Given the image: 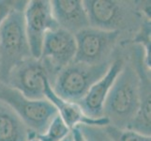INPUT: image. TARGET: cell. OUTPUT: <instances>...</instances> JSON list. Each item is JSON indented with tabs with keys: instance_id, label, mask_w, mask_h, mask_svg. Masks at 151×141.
Returning <instances> with one entry per match:
<instances>
[{
	"instance_id": "obj_1",
	"label": "cell",
	"mask_w": 151,
	"mask_h": 141,
	"mask_svg": "<svg viewBox=\"0 0 151 141\" xmlns=\"http://www.w3.org/2000/svg\"><path fill=\"white\" fill-rule=\"evenodd\" d=\"M141 100V82L137 72L124 64L114 80L103 106V117L110 125L128 129L136 115Z\"/></svg>"
},
{
	"instance_id": "obj_2",
	"label": "cell",
	"mask_w": 151,
	"mask_h": 141,
	"mask_svg": "<svg viewBox=\"0 0 151 141\" xmlns=\"http://www.w3.org/2000/svg\"><path fill=\"white\" fill-rule=\"evenodd\" d=\"M15 1L0 27V82L5 84L14 66L32 57L25 32L24 9L27 4Z\"/></svg>"
},
{
	"instance_id": "obj_3",
	"label": "cell",
	"mask_w": 151,
	"mask_h": 141,
	"mask_svg": "<svg viewBox=\"0 0 151 141\" xmlns=\"http://www.w3.org/2000/svg\"><path fill=\"white\" fill-rule=\"evenodd\" d=\"M112 62L88 65L72 61L61 70L51 84L57 96L65 101L79 103L89 88L106 74Z\"/></svg>"
},
{
	"instance_id": "obj_4",
	"label": "cell",
	"mask_w": 151,
	"mask_h": 141,
	"mask_svg": "<svg viewBox=\"0 0 151 141\" xmlns=\"http://www.w3.org/2000/svg\"><path fill=\"white\" fill-rule=\"evenodd\" d=\"M0 101L12 107L36 135L43 134L57 115L55 107L48 100H30L4 84L0 86Z\"/></svg>"
},
{
	"instance_id": "obj_5",
	"label": "cell",
	"mask_w": 151,
	"mask_h": 141,
	"mask_svg": "<svg viewBox=\"0 0 151 141\" xmlns=\"http://www.w3.org/2000/svg\"><path fill=\"white\" fill-rule=\"evenodd\" d=\"M75 54L76 41L72 33L60 27L46 33L40 60L47 72L50 84L61 70L73 61Z\"/></svg>"
},
{
	"instance_id": "obj_6",
	"label": "cell",
	"mask_w": 151,
	"mask_h": 141,
	"mask_svg": "<svg viewBox=\"0 0 151 141\" xmlns=\"http://www.w3.org/2000/svg\"><path fill=\"white\" fill-rule=\"evenodd\" d=\"M120 31H104L86 27L74 34L76 54L73 61L88 65H97L110 61Z\"/></svg>"
},
{
	"instance_id": "obj_7",
	"label": "cell",
	"mask_w": 151,
	"mask_h": 141,
	"mask_svg": "<svg viewBox=\"0 0 151 141\" xmlns=\"http://www.w3.org/2000/svg\"><path fill=\"white\" fill-rule=\"evenodd\" d=\"M24 17L31 56L33 59H40L46 33L59 27L54 18L51 1H27L24 9Z\"/></svg>"
},
{
	"instance_id": "obj_8",
	"label": "cell",
	"mask_w": 151,
	"mask_h": 141,
	"mask_svg": "<svg viewBox=\"0 0 151 141\" xmlns=\"http://www.w3.org/2000/svg\"><path fill=\"white\" fill-rule=\"evenodd\" d=\"M47 81L48 74L41 61L29 57L12 68L4 85L30 100H41L45 99L44 87Z\"/></svg>"
},
{
	"instance_id": "obj_9",
	"label": "cell",
	"mask_w": 151,
	"mask_h": 141,
	"mask_svg": "<svg viewBox=\"0 0 151 141\" xmlns=\"http://www.w3.org/2000/svg\"><path fill=\"white\" fill-rule=\"evenodd\" d=\"M84 6L89 27L104 31H120L127 21L128 12L114 0H85Z\"/></svg>"
},
{
	"instance_id": "obj_10",
	"label": "cell",
	"mask_w": 151,
	"mask_h": 141,
	"mask_svg": "<svg viewBox=\"0 0 151 141\" xmlns=\"http://www.w3.org/2000/svg\"><path fill=\"white\" fill-rule=\"evenodd\" d=\"M124 66L122 59L112 62L107 72L93 85L86 96L77 103L87 117L99 119L103 117V106L114 80Z\"/></svg>"
},
{
	"instance_id": "obj_11",
	"label": "cell",
	"mask_w": 151,
	"mask_h": 141,
	"mask_svg": "<svg viewBox=\"0 0 151 141\" xmlns=\"http://www.w3.org/2000/svg\"><path fill=\"white\" fill-rule=\"evenodd\" d=\"M44 97L46 100H48L55 107L57 114L61 117L63 121L70 130L78 126V125L105 127L110 124L108 119H106L105 117L99 119L89 118L83 112L78 103L68 102L58 97L54 92L49 81L45 83Z\"/></svg>"
},
{
	"instance_id": "obj_12",
	"label": "cell",
	"mask_w": 151,
	"mask_h": 141,
	"mask_svg": "<svg viewBox=\"0 0 151 141\" xmlns=\"http://www.w3.org/2000/svg\"><path fill=\"white\" fill-rule=\"evenodd\" d=\"M54 18L60 28L72 34L89 27L87 14L82 0H53L51 1Z\"/></svg>"
},
{
	"instance_id": "obj_13",
	"label": "cell",
	"mask_w": 151,
	"mask_h": 141,
	"mask_svg": "<svg viewBox=\"0 0 151 141\" xmlns=\"http://www.w3.org/2000/svg\"><path fill=\"white\" fill-rule=\"evenodd\" d=\"M35 137L13 109L0 101V141H29Z\"/></svg>"
},
{
	"instance_id": "obj_14",
	"label": "cell",
	"mask_w": 151,
	"mask_h": 141,
	"mask_svg": "<svg viewBox=\"0 0 151 141\" xmlns=\"http://www.w3.org/2000/svg\"><path fill=\"white\" fill-rule=\"evenodd\" d=\"M141 100L140 106L135 115L134 119L128 129L133 130L135 132L141 133L143 134L150 135V87L148 80L147 83H143L141 77Z\"/></svg>"
},
{
	"instance_id": "obj_15",
	"label": "cell",
	"mask_w": 151,
	"mask_h": 141,
	"mask_svg": "<svg viewBox=\"0 0 151 141\" xmlns=\"http://www.w3.org/2000/svg\"><path fill=\"white\" fill-rule=\"evenodd\" d=\"M71 130L67 126L66 123L58 114L52 119L46 131L36 135L40 141H63L70 134Z\"/></svg>"
},
{
	"instance_id": "obj_16",
	"label": "cell",
	"mask_w": 151,
	"mask_h": 141,
	"mask_svg": "<svg viewBox=\"0 0 151 141\" xmlns=\"http://www.w3.org/2000/svg\"><path fill=\"white\" fill-rule=\"evenodd\" d=\"M106 133L113 141H151L150 135L143 134L129 129H118L112 125L104 127Z\"/></svg>"
},
{
	"instance_id": "obj_17",
	"label": "cell",
	"mask_w": 151,
	"mask_h": 141,
	"mask_svg": "<svg viewBox=\"0 0 151 141\" xmlns=\"http://www.w3.org/2000/svg\"><path fill=\"white\" fill-rule=\"evenodd\" d=\"M85 141H113L104 127L79 125Z\"/></svg>"
},
{
	"instance_id": "obj_18",
	"label": "cell",
	"mask_w": 151,
	"mask_h": 141,
	"mask_svg": "<svg viewBox=\"0 0 151 141\" xmlns=\"http://www.w3.org/2000/svg\"><path fill=\"white\" fill-rule=\"evenodd\" d=\"M137 43H143L145 51V65L150 69V23H147L143 25L141 32L137 35L135 40Z\"/></svg>"
},
{
	"instance_id": "obj_19",
	"label": "cell",
	"mask_w": 151,
	"mask_h": 141,
	"mask_svg": "<svg viewBox=\"0 0 151 141\" xmlns=\"http://www.w3.org/2000/svg\"><path fill=\"white\" fill-rule=\"evenodd\" d=\"M14 4L15 1H3V0H0V27H1L3 21L10 12V9L13 8Z\"/></svg>"
},
{
	"instance_id": "obj_20",
	"label": "cell",
	"mask_w": 151,
	"mask_h": 141,
	"mask_svg": "<svg viewBox=\"0 0 151 141\" xmlns=\"http://www.w3.org/2000/svg\"><path fill=\"white\" fill-rule=\"evenodd\" d=\"M71 137H72V141H85L84 137L81 133V130L79 128V125L76 127H74L73 129H71Z\"/></svg>"
},
{
	"instance_id": "obj_21",
	"label": "cell",
	"mask_w": 151,
	"mask_h": 141,
	"mask_svg": "<svg viewBox=\"0 0 151 141\" xmlns=\"http://www.w3.org/2000/svg\"><path fill=\"white\" fill-rule=\"evenodd\" d=\"M70 139H71V134H70L69 135V137H67V138H66L65 140H63V141H70ZM29 141H40V140H39V139H38L37 137H35L34 138H32V139H30Z\"/></svg>"
},
{
	"instance_id": "obj_22",
	"label": "cell",
	"mask_w": 151,
	"mask_h": 141,
	"mask_svg": "<svg viewBox=\"0 0 151 141\" xmlns=\"http://www.w3.org/2000/svg\"><path fill=\"white\" fill-rule=\"evenodd\" d=\"M70 141H72V137H71V139H70Z\"/></svg>"
}]
</instances>
